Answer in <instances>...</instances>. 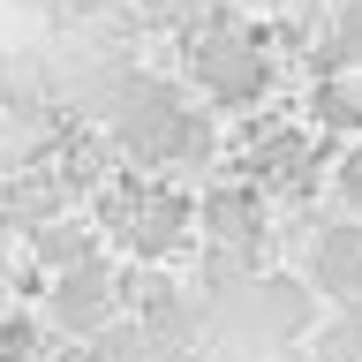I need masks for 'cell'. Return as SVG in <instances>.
Segmentation results:
<instances>
[{
	"label": "cell",
	"mask_w": 362,
	"mask_h": 362,
	"mask_svg": "<svg viewBox=\"0 0 362 362\" xmlns=\"http://www.w3.org/2000/svg\"><path fill=\"white\" fill-rule=\"evenodd\" d=\"M38 257H45V272L98 264V249H90V226H45V234H38Z\"/></svg>",
	"instance_id": "8992f818"
},
{
	"label": "cell",
	"mask_w": 362,
	"mask_h": 362,
	"mask_svg": "<svg viewBox=\"0 0 362 362\" xmlns=\"http://www.w3.org/2000/svg\"><path fill=\"white\" fill-rule=\"evenodd\" d=\"M339 189H347V197H362V151L347 158V166H339Z\"/></svg>",
	"instance_id": "30bf717a"
},
{
	"label": "cell",
	"mask_w": 362,
	"mask_h": 362,
	"mask_svg": "<svg viewBox=\"0 0 362 362\" xmlns=\"http://www.w3.org/2000/svg\"><path fill=\"white\" fill-rule=\"evenodd\" d=\"M144 355H151L144 339H113V325H106V332H90V355L83 362H144Z\"/></svg>",
	"instance_id": "9c48e42d"
},
{
	"label": "cell",
	"mask_w": 362,
	"mask_h": 362,
	"mask_svg": "<svg viewBox=\"0 0 362 362\" xmlns=\"http://www.w3.org/2000/svg\"><path fill=\"white\" fill-rule=\"evenodd\" d=\"M197 226H204V242L219 249V257L257 249L264 242V197H257V181H219V189L197 204Z\"/></svg>",
	"instance_id": "277c9868"
},
{
	"label": "cell",
	"mask_w": 362,
	"mask_h": 362,
	"mask_svg": "<svg viewBox=\"0 0 362 362\" xmlns=\"http://www.w3.org/2000/svg\"><path fill=\"white\" fill-rule=\"evenodd\" d=\"M113 272L106 257L98 264H76V272H53V294H45V317H53V332L68 339H90V332H106L113 325Z\"/></svg>",
	"instance_id": "3957f363"
},
{
	"label": "cell",
	"mask_w": 362,
	"mask_h": 362,
	"mask_svg": "<svg viewBox=\"0 0 362 362\" xmlns=\"http://www.w3.org/2000/svg\"><path fill=\"white\" fill-rule=\"evenodd\" d=\"M197 83L219 98V106H257L272 83V61L257 53V38H234V30H219V38L197 45Z\"/></svg>",
	"instance_id": "7a4b0ae2"
},
{
	"label": "cell",
	"mask_w": 362,
	"mask_h": 362,
	"mask_svg": "<svg viewBox=\"0 0 362 362\" xmlns=\"http://www.w3.org/2000/svg\"><path fill=\"white\" fill-rule=\"evenodd\" d=\"M30 355H38V317L0 310V362H30Z\"/></svg>",
	"instance_id": "ba28073f"
},
{
	"label": "cell",
	"mask_w": 362,
	"mask_h": 362,
	"mask_svg": "<svg viewBox=\"0 0 362 362\" xmlns=\"http://www.w3.org/2000/svg\"><path fill=\"white\" fill-rule=\"evenodd\" d=\"M106 219L121 226V242L136 257H174L181 234L197 226V204L181 197V189H151V181H129V189H113L106 197Z\"/></svg>",
	"instance_id": "6da1fadb"
},
{
	"label": "cell",
	"mask_w": 362,
	"mask_h": 362,
	"mask_svg": "<svg viewBox=\"0 0 362 362\" xmlns=\"http://www.w3.org/2000/svg\"><path fill=\"white\" fill-rule=\"evenodd\" d=\"M310 113L325 121V129H339V136H347V129H362V98H355L347 83H339V76H317V90H310Z\"/></svg>",
	"instance_id": "52a82bcc"
},
{
	"label": "cell",
	"mask_w": 362,
	"mask_h": 362,
	"mask_svg": "<svg viewBox=\"0 0 362 362\" xmlns=\"http://www.w3.org/2000/svg\"><path fill=\"white\" fill-rule=\"evenodd\" d=\"M310 287L332 294V302L362 294V226H332L310 242Z\"/></svg>",
	"instance_id": "5b68a950"
}]
</instances>
